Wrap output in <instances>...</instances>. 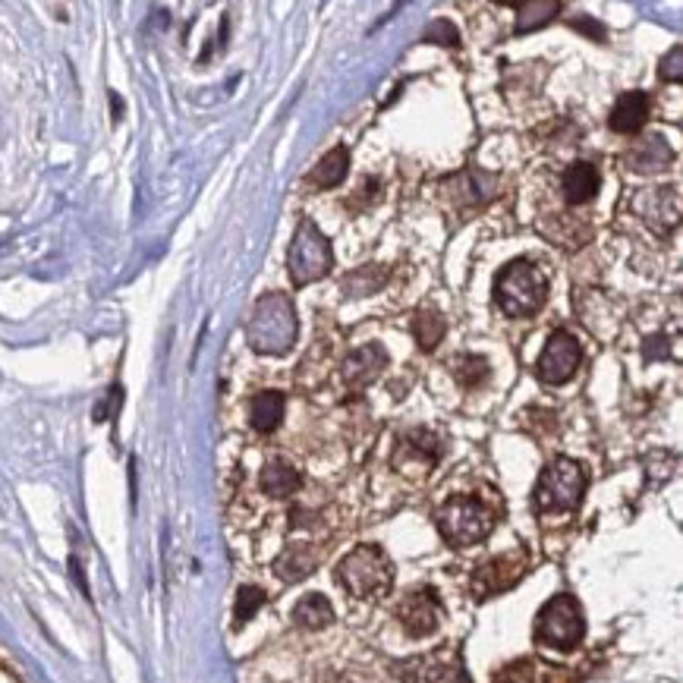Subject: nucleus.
I'll use <instances>...</instances> for the list:
<instances>
[{"label": "nucleus", "mask_w": 683, "mask_h": 683, "mask_svg": "<svg viewBox=\"0 0 683 683\" xmlns=\"http://www.w3.org/2000/svg\"><path fill=\"white\" fill-rule=\"evenodd\" d=\"M668 161H671V148H668V142L661 139V136H652L649 142H643L630 155L633 170H646V174H652V170H661Z\"/></svg>", "instance_id": "obj_22"}, {"label": "nucleus", "mask_w": 683, "mask_h": 683, "mask_svg": "<svg viewBox=\"0 0 683 683\" xmlns=\"http://www.w3.org/2000/svg\"><path fill=\"white\" fill-rule=\"evenodd\" d=\"M441 617H444V611L432 589H410L397 605V621L413 639L432 636L441 627Z\"/></svg>", "instance_id": "obj_11"}, {"label": "nucleus", "mask_w": 683, "mask_h": 683, "mask_svg": "<svg viewBox=\"0 0 683 683\" xmlns=\"http://www.w3.org/2000/svg\"><path fill=\"white\" fill-rule=\"evenodd\" d=\"M388 366H391L388 350H384L381 344H366V347L353 350L344 359V369H340V375H344L347 391L359 394V391H366L372 381H378L381 372L388 369Z\"/></svg>", "instance_id": "obj_12"}, {"label": "nucleus", "mask_w": 683, "mask_h": 683, "mask_svg": "<svg viewBox=\"0 0 683 683\" xmlns=\"http://www.w3.org/2000/svg\"><path fill=\"white\" fill-rule=\"evenodd\" d=\"M495 303L507 318H532L542 312L548 303L545 271L529 259L507 262L495 277Z\"/></svg>", "instance_id": "obj_1"}, {"label": "nucleus", "mask_w": 683, "mask_h": 683, "mask_svg": "<svg viewBox=\"0 0 683 683\" xmlns=\"http://www.w3.org/2000/svg\"><path fill=\"white\" fill-rule=\"evenodd\" d=\"M318 561H322V554H318L315 545H290L287 551H281V558L274 561V573L281 576L284 583H303L318 567Z\"/></svg>", "instance_id": "obj_15"}, {"label": "nucleus", "mask_w": 683, "mask_h": 683, "mask_svg": "<svg viewBox=\"0 0 683 683\" xmlns=\"http://www.w3.org/2000/svg\"><path fill=\"white\" fill-rule=\"evenodd\" d=\"M583 495H586L583 466L570 457H558L542 469L536 492H532V507L539 514H567V510H576L583 504Z\"/></svg>", "instance_id": "obj_5"}, {"label": "nucleus", "mask_w": 683, "mask_h": 683, "mask_svg": "<svg viewBox=\"0 0 683 683\" xmlns=\"http://www.w3.org/2000/svg\"><path fill=\"white\" fill-rule=\"evenodd\" d=\"M334 576L353 599H381L394 586V564L384 554V548L359 545L337 564Z\"/></svg>", "instance_id": "obj_4"}, {"label": "nucleus", "mask_w": 683, "mask_h": 683, "mask_svg": "<svg viewBox=\"0 0 683 683\" xmlns=\"http://www.w3.org/2000/svg\"><path fill=\"white\" fill-rule=\"evenodd\" d=\"M293 621H296V627H303V630H325V627L334 624V608H331V602L325 599L322 592H309V595H303L300 602H296Z\"/></svg>", "instance_id": "obj_18"}, {"label": "nucleus", "mask_w": 683, "mask_h": 683, "mask_svg": "<svg viewBox=\"0 0 683 683\" xmlns=\"http://www.w3.org/2000/svg\"><path fill=\"white\" fill-rule=\"evenodd\" d=\"M425 683H473V680H469V674H466L460 652H451V655L432 661L429 674H425Z\"/></svg>", "instance_id": "obj_24"}, {"label": "nucleus", "mask_w": 683, "mask_h": 683, "mask_svg": "<svg viewBox=\"0 0 683 683\" xmlns=\"http://www.w3.org/2000/svg\"><path fill=\"white\" fill-rule=\"evenodd\" d=\"M246 340H249V347L262 356H281L293 347L296 309L287 293H265L262 300L255 303L249 325H246Z\"/></svg>", "instance_id": "obj_2"}, {"label": "nucleus", "mask_w": 683, "mask_h": 683, "mask_svg": "<svg viewBox=\"0 0 683 683\" xmlns=\"http://www.w3.org/2000/svg\"><path fill=\"white\" fill-rule=\"evenodd\" d=\"M495 683H536V665L532 661H517V665H507L498 671Z\"/></svg>", "instance_id": "obj_27"}, {"label": "nucleus", "mask_w": 683, "mask_h": 683, "mask_svg": "<svg viewBox=\"0 0 683 683\" xmlns=\"http://www.w3.org/2000/svg\"><path fill=\"white\" fill-rule=\"evenodd\" d=\"M331 268H334V252H331V243L325 240V233L309 218L300 221V227L293 233L290 252H287V274H290L293 287L322 281V277L331 274Z\"/></svg>", "instance_id": "obj_6"}, {"label": "nucleus", "mask_w": 683, "mask_h": 683, "mask_svg": "<svg viewBox=\"0 0 683 683\" xmlns=\"http://www.w3.org/2000/svg\"><path fill=\"white\" fill-rule=\"evenodd\" d=\"M498 523V514L492 504L476 498V495H454L441 504L435 514V526L441 532V539L454 548L479 545L492 536V529Z\"/></svg>", "instance_id": "obj_3"}, {"label": "nucleus", "mask_w": 683, "mask_h": 683, "mask_svg": "<svg viewBox=\"0 0 683 683\" xmlns=\"http://www.w3.org/2000/svg\"><path fill=\"white\" fill-rule=\"evenodd\" d=\"M573 29H580V32H586L589 38L595 35V38H599V41H605V29L599 26V23H595V19H589V16H580V19H573V23H570Z\"/></svg>", "instance_id": "obj_31"}, {"label": "nucleus", "mask_w": 683, "mask_h": 683, "mask_svg": "<svg viewBox=\"0 0 683 683\" xmlns=\"http://www.w3.org/2000/svg\"><path fill=\"white\" fill-rule=\"evenodd\" d=\"M454 375H457V381L463 384V388H482V384L488 381V375H492V362H488L485 356H476V353L457 356L454 359Z\"/></svg>", "instance_id": "obj_23"}, {"label": "nucleus", "mask_w": 683, "mask_h": 683, "mask_svg": "<svg viewBox=\"0 0 683 683\" xmlns=\"http://www.w3.org/2000/svg\"><path fill=\"white\" fill-rule=\"evenodd\" d=\"M583 636H586L583 608L567 592L554 595V599L536 617V643H542L548 649L570 652L583 643Z\"/></svg>", "instance_id": "obj_7"}, {"label": "nucleus", "mask_w": 683, "mask_h": 683, "mask_svg": "<svg viewBox=\"0 0 683 683\" xmlns=\"http://www.w3.org/2000/svg\"><path fill=\"white\" fill-rule=\"evenodd\" d=\"M529 561H526V551L517 548V551H507V554H498V558L485 561L473 570V580H469V589H473V595L482 602V599H492V595L498 592H507L514 589L523 573H526Z\"/></svg>", "instance_id": "obj_8"}, {"label": "nucleus", "mask_w": 683, "mask_h": 683, "mask_svg": "<svg viewBox=\"0 0 683 683\" xmlns=\"http://www.w3.org/2000/svg\"><path fill=\"white\" fill-rule=\"evenodd\" d=\"M262 492L268 498H290L300 492V485H303V476H300V469L290 466L287 460H271L265 469H262Z\"/></svg>", "instance_id": "obj_17"}, {"label": "nucleus", "mask_w": 683, "mask_h": 683, "mask_svg": "<svg viewBox=\"0 0 683 683\" xmlns=\"http://www.w3.org/2000/svg\"><path fill=\"white\" fill-rule=\"evenodd\" d=\"M536 683H576V677L567 668L542 665V668H536Z\"/></svg>", "instance_id": "obj_29"}, {"label": "nucleus", "mask_w": 683, "mask_h": 683, "mask_svg": "<svg viewBox=\"0 0 683 683\" xmlns=\"http://www.w3.org/2000/svg\"><path fill=\"white\" fill-rule=\"evenodd\" d=\"M643 356L652 362V359H658V356H668V337L665 334H655V337H649V344L643 347Z\"/></svg>", "instance_id": "obj_30"}, {"label": "nucleus", "mask_w": 683, "mask_h": 683, "mask_svg": "<svg viewBox=\"0 0 683 683\" xmlns=\"http://www.w3.org/2000/svg\"><path fill=\"white\" fill-rule=\"evenodd\" d=\"M441 438L432 429H416L407 432L397 441V451L391 457L394 469L407 479H425L435 469V463L441 460Z\"/></svg>", "instance_id": "obj_9"}, {"label": "nucleus", "mask_w": 683, "mask_h": 683, "mask_svg": "<svg viewBox=\"0 0 683 683\" xmlns=\"http://www.w3.org/2000/svg\"><path fill=\"white\" fill-rule=\"evenodd\" d=\"M580 362H583L580 340L567 331H554L536 362V375L545 384H564L567 378H573L576 369H580Z\"/></svg>", "instance_id": "obj_10"}, {"label": "nucleus", "mask_w": 683, "mask_h": 683, "mask_svg": "<svg viewBox=\"0 0 683 683\" xmlns=\"http://www.w3.org/2000/svg\"><path fill=\"white\" fill-rule=\"evenodd\" d=\"M646 120H649V98H646V92H624L621 98L614 101L608 126L614 133H621V136H636L646 126Z\"/></svg>", "instance_id": "obj_13"}, {"label": "nucleus", "mask_w": 683, "mask_h": 683, "mask_svg": "<svg viewBox=\"0 0 683 683\" xmlns=\"http://www.w3.org/2000/svg\"><path fill=\"white\" fill-rule=\"evenodd\" d=\"M558 13H561L558 0H532V4H520L517 7V35H526L532 29H542Z\"/></svg>", "instance_id": "obj_20"}, {"label": "nucleus", "mask_w": 683, "mask_h": 683, "mask_svg": "<svg viewBox=\"0 0 683 683\" xmlns=\"http://www.w3.org/2000/svg\"><path fill=\"white\" fill-rule=\"evenodd\" d=\"M265 589H259V586H240V592H237V605H233V617H237V627H243V624H249L255 614H259V608L265 605Z\"/></svg>", "instance_id": "obj_25"}, {"label": "nucleus", "mask_w": 683, "mask_h": 683, "mask_svg": "<svg viewBox=\"0 0 683 683\" xmlns=\"http://www.w3.org/2000/svg\"><path fill=\"white\" fill-rule=\"evenodd\" d=\"M111 108H114V120H120V114H123V101L111 92Z\"/></svg>", "instance_id": "obj_33"}, {"label": "nucleus", "mask_w": 683, "mask_h": 683, "mask_svg": "<svg viewBox=\"0 0 683 683\" xmlns=\"http://www.w3.org/2000/svg\"><path fill=\"white\" fill-rule=\"evenodd\" d=\"M347 167H350V152L344 145H334L331 152L315 164V170L309 174V183L318 189H334L347 177Z\"/></svg>", "instance_id": "obj_19"}, {"label": "nucleus", "mask_w": 683, "mask_h": 683, "mask_svg": "<svg viewBox=\"0 0 683 683\" xmlns=\"http://www.w3.org/2000/svg\"><path fill=\"white\" fill-rule=\"evenodd\" d=\"M658 76L665 79V82H680V79H683V48H680V45H674L671 54H668L665 60H661Z\"/></svg>", "instance_id": "obj_28"}, {"label": "nucleus", "mask_w": 683, "mask_h": 683, "mask_svg": "<svg viewBox=\"0 0 683 683\" xmlns=\"http://www.w3.org/2000/svg\"><path fill=\"white\" fill-rule=\"evenodd\" d=\"M422 41H429V45H447L454 48L460 45V32L454 29V23H447V19H435V23L425 29Z\"/></svg>", "instance_id": "obj_26"}, {"label": "nucleus", "mask_w": 683, "mask_h": 683, "mask_svg": "<svg viewBox=\"0 0 683 683\" xmlns=\"http://www.w3.org/2000/svg\"><path fill=\"white\" fill-rule=\"evenodd\" d=\"M599 186H602V174H599V167L589 164V161H576V164H570L564 170L561 189H564L567 205H586V202H592L595 196H599Z\"/></svg>", "instance_id": "obj_14"}, {"label": "nucleus", "mask_w": 683, "mask_h": 683, "mask_svg": "<svg viewBox=\"0 0 683 683\" xmlns=\"http://www.w3.org/2000/svg\"><path fill=\"white\" fill-rule=\"evenodd\" d=\"M444 331H447L444 315L429 312V309H422V312H416V315H413V334H416V344H419V350L432 353V350L441 344Z\"/></svg>", "instance_id": "obj_21"}, {"label": "nucleus", "mask_w": 683, "mask_h": 683, "mask_svg": "<svg viewBox=\"0 0 683 683\" xmlns=\"http://www.w3.org/2000/svg\"><path fill=\"white\" fill-rule=\"evenodd\" d=\"M117 403H120V388H114V391H111V407H117ZM95 416H98V422H101L104 416H108V410H98Z\"/></svg>", "instance_id": "obj_32"}, {"label": "nucleus", "mask_w": 683, "mask_h": 683, "mask_svg": "<svg viewBox=\"0 0 683 683\" xmlns=\"http://www.w3.org/2000/svg\"><path fill=\"white\" fill-rule=\"evenodd\" d=\"M284 410H287V397L281 391H262V394H255L252 403H249V422H252V429L255 432H274L277 425H281L284 419Z\"/></svg>", "instance_id": "obj_16"}]
</instances>
